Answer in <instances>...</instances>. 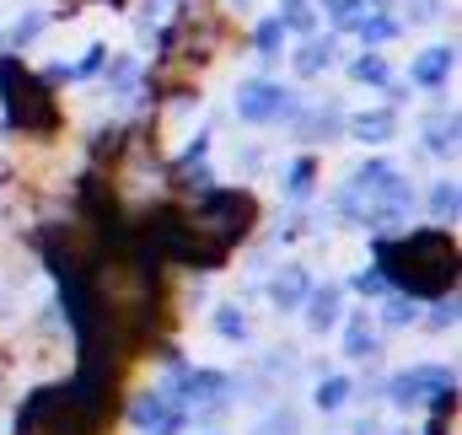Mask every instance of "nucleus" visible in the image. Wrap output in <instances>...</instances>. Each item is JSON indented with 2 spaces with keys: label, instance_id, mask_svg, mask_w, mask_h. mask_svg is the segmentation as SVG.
Wrapping results in <instances>:
<instances>
[{
  "label": "nucleus",
  "instance_id": "13",
  "mask_svg": "<svg viewBox=\"0 0 462 435\" xmlns=\"http://www.w3.org/2000/svg\"><path fill=\"white\" fill-rule=\"evenodd\" d=\"M216 328H221L226 338H242V333H247V318H242L236 307H221V312H216Z\"/></svg>",
  "mask_w": 462,
  "mask_h": 435
},
{
  "label": "nucleus",
  "instance_id": "6",
  "mask_svg": "<svg viewBox=\"0 0 462 435\" xmlns=\"http://www.w3.org/2000/svg\"><path fill=\"white\" fill-rule=\"evenodd\" d=\"M345 344H349V355L355 360H365V355H376V333L360 323V318H349V328H345Z\"/></svg>",
  "mask_w": 462,
  "mask_h": 435
},
{
  "label": "nucleus",
  "instance_id": "15",
  "mask_svg": "<svg viewBox=\"0 0 462 435\" xmlns=\"http://www.w3.org/2000/svg\"><path fill=\"white\" fill-rule=\"evenodd\" d=\"M280 5H285V22H280V27H301V32L312 27V11H307V0H280Z\"/></svg>",
  "mask_w": 462,
  "mask_h": 435
},
{
  "label": "nucleus",
  "instance_id": "4",
  "mask_svg": "<svg viewBox=\"0 0 462 435\" xmlns=\"http://www.w3.org/2000/svg\"><path fill=\"white\" fill-rule=\"evenodd\" d=\"M393 129H398V124H393V113H387V108L360 113V118L349 124V134H355V140H365V145H382V140H393Z\"/></svg>",
  "mask_w": 462,
  "mask_h": 435
},
{
  "label": "nucleus",
  "instance_id": "8",
  "mask_svg": "<svg viewBox=\"0 0 462 435\" xmlns=\"http://www.w3.org/2000/svg\"><path fill=\"white\" fill-rule=\"evenodd\" d=\"M345 398H349V382L345 376H328L323 387H318V409L328 414V409H345Z\"/></svg>",
  "mask_w": 462,
  "mask_h": 435
},
{
  "label": "nucleus",
  "instance_id": "11",
  "mask_svg": "<svg viewBox=\"0 0 462 435\" xmlns=\"http://www.w3.org/2000/svg\"><path fill=\"white\" fill-rule=\"evenodd\" d=\"M430 210L441 220H452L457 216V189H452V183H436V189H430Z\"/></svg>",
  "mask_w": 462,
  "mask_h": 435
},
{
  "label": "nucleus",
  "instance_id": "19",
  "mask_svg": "<svg viewBox=\"0 0 462 435\" xmlns=\"http://www.w3.org/2000/svg\"><path fill=\"white\" fill-rule=\"evenodd\" d=\"M441 0H409V22H436Z\"/></svg>",
  "mask_w": 462,
  "mask_h": 435
},
{
  "label": "nucleus",
  "instance_id": "18",
  "mask_svg": "<svg viewBox=\"0 0 462 435\" xmlns=\"http://www.w3.org/2000/svg\"><path fill=\"white\" fill-rule=\"evenodd\" d=\"M285 189H291V194H307V189H312V162H296V167H291V183H285Z\"/></svg>",
  "mask_w": 462,
  "mask_h": 435
},
{
  "label": "nucleus",
  "instance_id": "12",
  "mask_svg": "<svg viewBox=\"0 0 462 435\" xmlns=\"http://www.w3.org/2000/svg\"><path fill=\"white\" fill-rule=\"evenodd\" d=\"M382 318H387V328H403V323H414V318H420V312H414V301H403V296H393V301H387V312H382Z\"/></svg>",
  "mask_w": 462,
  "mask_h": 435
},
{
  "label": "nucleus",
  "instance_id": "1",
  "mask_svg": "<svg viewBox=\"0 0 462 435\" xmlns=\"http://www.w3.org/2000/svg\"><path fill=\"white\" fill-rule=\"evenodd\" d=\"M236 113H242L247 124H269V118L291 113V92H285V87H269V81H247V87L236 92Z\"/></svg>",
  "mask_w": 462,
  "mask_h": 435
},
{
  "label": "nucleus",
  "instance_id": "3",
  "mask_svg": "<svg viewBox=\"0 0 462 435\" xmlns=\"http://www.w3.org/2000/svg\"><path fill=\"white\" fill-rule=\"evenodd\" d=\"M447 76H452V49H447V43H436L430 54L414 60V81H420V87H441Z\"/></svg>",
  "mask_w": 462,
  "mask_h": 435
},
{
  "label": "nucleus",
  "instance_id": "10",
  "mask_svg": "<svg viewBox=\"0 0 462 435\" xmlns=\"http://www.w3.org/2000/svg\"><path fill=\"white\" fill-rule=\"evenodd\" d=\"M334 65V43H312L307 54H301V76H318V70H328Z\"/></svg>",
  "mask_w": 462,
  "mask_h": 435
},
{
  "label": "nucleus",
  "instance_id": "7",
  "mask_svg": "<svg viewBox=\"0 0 462 435\" xmlns=\"http://www.w3.org/2000/svg\"><path fill=\"white\" fill-rule=\"evenodd\" d=\"M355 81L387 87V60H382V54H360V60H355Z\"/></svg>",
  "mask_w": 462,
  "mask_h": 435
},
{
  "label": "nucleus",
  "instance_id": "16",
  "mask_svg": "<svg viewBox=\"0 0 462 435\" xmlns=\"http://www.w3.org/2000/svg\"><path fill=\"white\" fill-rule=\"evenodd\" d=\"M307 129H312V140H334V129H339V108H323Z\"/></svg>",
  "mask_w": 462,
  "mask_h": 435
},
{
  "label": "nucleus",
  "instance_id": "9",
  "mask_svg": "<svg viewBox=\"0 0 462 435\" xmlns=\"http://www.w3.org/2000/svg\"><path fill=\"white\" fill-rule=\"evenodd\" d=\"M253 43H258V54H280V43H285V27H280V22H258Z\"/></svg>",
  "mask_w": 462,
  "mask_h": 435
},
{
  "label": "nucleus",
  "instance_id": "2",
  "mask_svg": "<svg viewBox=\"0 0 462 435\" xmlns=\"http://www.w3.org/2000/svg\"><path fill=\"white\" fill-rule=\"evenodd\" d=\"M307 291H312L307 269H296V264H291V269H285V274L269 285V301H274L280 312H291V307H301V301H307Z\"/></svg>",
  "mask_w": 462,
  "mask_h": 435
},
{
  "label": "nucleus",
  "instance_id": "17",
  "mask_svg": "<svg viewBox=\"0 0 462 435\" xmlns=\"http://www.w3.org/2000/svg\"><path fill=\"white\" fill-rule=\"evenodd\" d=\"M296 430H301V425H296V414H291V409H280L274 420H263V430H258V435H296Z\"/></svg>",
  "mask_w": 462,
  "mask_h": 435
},
{
  "label": "nucleus",
  "instance_id": "5",
  "mask_svg": "<svg viewBox=\"0 0 462 435\" xmlns=\"http://www.w3.org/2000/svg\"><path fill=\"white\" fill-rule=\"evenodd\" d=\"M307 307H312V312H307V323L318 328V333H328V328L339 323V285H323Z\"/></svg>",
  "mask_w": 462,
  "mask_h": 435
},
{
  "label": "nucleus",
  "instance_id": "14",
  "mask_svg": "<svg viewBox=\"0 0 462 435\" xmlns=\"http://www.w3.org/2000/svg\"><path fill=\"white\" fill-rule=\"evenodd\" d=\"M38 27H43V11H27V16L16 22V32H11V43H16V49H22V43H32V38H38Z\"/></svg>",
  "mask_w": 462,
  "mask_h": 435
}]
</instances>
